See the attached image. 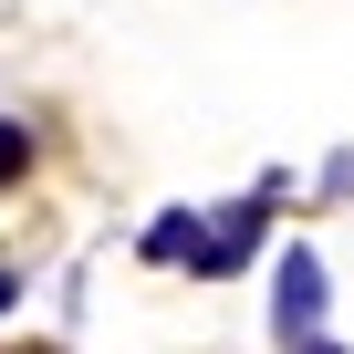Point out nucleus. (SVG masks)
<instances>
[{
  "label": "nucleus",
  "instance_id": "3",
  "mask_svg": "<svg viewBox=\"0 0 354 354\" xmlns=\"http://www.w3.org/2000/svg\"><path fill=\"white\" fill-rule=\"evenodd\" d=\"M177 250H188V209H167V219L146 230V261H177Z\"/></svg>",
  "mask_w": 354,
  "mask_h": 354
},
{
  "label": "nucleus",
  "instance_id": "4",
  "mask_svg": "<svg viewBox=\"0 0 354 354\" xmlns=\"http://www.w3.org/2000/svg\"><path fill=\"white\" fill-rule=\"evenodd\" d=\"M21 167H32V125H0V188H11Z\"/></svg>",
  "mask_w": 354,
  "mask_h": 354
},
{
  "label": "nucleus",
  "instance_id": "6",
  "mask_svg": "<svg viewBox=\"0 0 354 354\" xmlns=\"http://www.w3.org/2000/svg\"><path fill=\"white\" fill-rule=\"evenodd\" d=\"M302 354H344V344H313V333H302Z\"/></svg>",
  "mask_w": 354,
  "mask_h": 354
},
{
  "label": "nucleus",
  "instance_id": "2",
  "mask_svg": "<svg viewBox=\"0 0 354 354\" xmlns=\"http://www.w3.org/2000/svg\"><path fill=\"white\" fill-rule=\"evenodd\" d=\"M271 323H281V344H302V333L323 323V261H313V250H281V271H271Z\"/></svg>",
  "mask_w": 354,
  "mask_h": 354
},
{
  "label": "nucleus",
  "instance_id": "1",
  "mask_svg": "<svg viewBox=\"0 0 354 354\" xmlns=\"http://www.w3.org/2000/svg\"><path fill=\"white\" fill-rule=\"evenodd\" d=\"M261 219H271V188H261V198H230V209H209V230L188 219V250H177V261H188L198 281H230V271L261 250Z\"/></svg>",
  "mask_w": 354,
  "mask_h": 354
},
{
  "label": "nucleus",
  "instance_id": "5",
  "mask_svg": "<svg viewBox=\"0 0 354 354\" xmlns=\"http://www.w3.org/2000/svg\"><path fill=\"white\" fill-rule=\"evenodd\" d=\"M11 302H21V281H11V271H0V313H11Z\"/></svg>",
  "mask_w": 354,
  "mask_h": 354
}]
</instances>
